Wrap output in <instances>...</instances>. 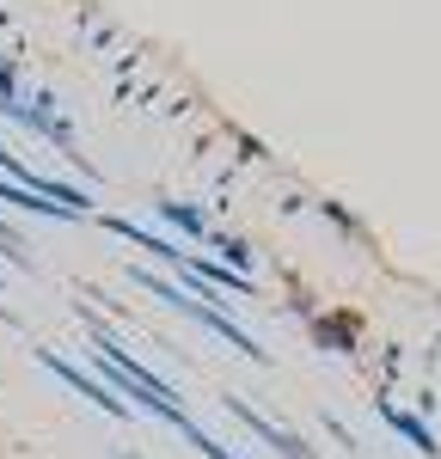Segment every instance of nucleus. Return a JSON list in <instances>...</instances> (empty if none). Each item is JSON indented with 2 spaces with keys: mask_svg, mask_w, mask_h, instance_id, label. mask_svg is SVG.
<instances>
[{
  "mask_svg": "<svg viewBox=\"0 0 441 459\" xmlns=\"http://www.w3.org/2000/svg\"><path fill=\"white\" fill-rule=\"evenodd\" d=\"M135 282H142V288H153V300H172L178 313H190L196 325H203V331H215V337H227V343H233L239 355H252V361H264V350H257V343H252V337H246V331H239V325H233L227 313H220V307H203V300H184V294H178L172 282H153L147 270H135Z\"/></svg>",
  "mask_w": 441,
  "mask_h": 459,
  "instance_id": "nucleus-1",
  "label": "nucleus"
},
{
  "mask_svg": "<svg viewBox=\"0 0 441 459\" xmlns=\"http://www.w3.org/2000/svg\"><path fill=\"white\" fill-rule=\"evenodd\" d=\"M110 233H123V239H135L142 251H153V257H166V264H178V270H184V246H178V239L147 233V227H135V221H110Z\"/></svg>",
  "mask_w": 441,
  "mask_h": 459,
  "instance_id": "nucleus-4",
  "label": "nucleus"
},
{
  "mask_svg": "<svg viewBox=\"0 0 441 459\" xmlns=\"http://www.w3.org/2000/svg\"><path fill=\"white\" fill-rule=\"evenodd\" d=\"M37 361H43V368H49V374H56V380H68V386L80 392V398H86V404H99V411H105V417H123V411H129V404H123V398H110V392L99 386V380H92V374H86V368H74V361H62V355H56V350H37Z\"/></svg>",
  "mask_w": 441,
  "mask_h": 459,
  "instance_id": "nucleus-2",
  "label": "nucleus"
},
{
  "mask_svg": "<svg viewBox=\"0 0 441 459\" xmlns=\"http://www.w3.org/2000/svg\"><path fill=\"white\" fill-rule=\"evenodd\" d=\"M0 196L13 203V209H37V214H62V221H80V214H68V209H56V203H43V196H31V190H19L13 178H0Z\"/></svg>",
  "mask_w": 441,
  "mask_h": 459,
  "instance_id": "nucleus-7",
  "label": "nucleus"
},
{
  "mask_svg": "<svg viewBox=\"0 0 441 459\" xmlns=\"http://www.w3.org/2000/svg\"><path fill=\"white\" fill-rule=\"evenodd\" d=\"M227 411H233V417H239V423L252 429V435H257V441H264V447H276V454H282V459H313V447H307V441H294L289 429L264 423V417H257L252 404H239V398H227Z\"/></svg>",
  "mask_w": 441,
  "mask_h": 459,
  "instance_id": "nucleus-3",
  "label": "nucleus"
},
{
  "mask_svg": "<svg viewBox=\"0 0 441 459\" xmlns=\"http://www.w3.org/2000/svg\"><path fill=\"white\" fill-rule=\"evenodd\" d=\"M160 214H166V221H172L178 233H190V239H203V246H209V233H215V227H209L203 214H196V209H184V203H160Z\"/></svg>",
  "mask_w": 441,
  "mask_h": 459,
  "instance_id": "nucleus-6",
  "label": "nucleus"
},
{
  "mask_svg": "<svg viewBox=\"0 0 441 459\" xmlns=\"http://www.w3.org/2000/svg\"><path fill=\"white\" fill-rule=\"evenodd\" d=\"M380 417H386V423L399 429V435H404V441H411V447H417V454H429V459L441 454V447H436V435H429V429L417 423V417H404L399 404H380Z\"/></svg>",
  "mask_w": 441,
  "mask_h": 459,
  "instance_id": "nucleus-5",
  "label": "nucleus"
},
{
  "mask_svg": "<svg viewBox=\"0 0 441 459\" xmlns=\"http://www.w3.org/2000/svg\"><path fill=\"white\" fill-rule=\"evenodd\" d=\"M123 459H135V454H123Z\"/></svg>",
  "mask_w": 441,
  "mask_h": 459,
  "instance_id": "nucleus-8",
  "label": "nucleus"
}]
</instances>
